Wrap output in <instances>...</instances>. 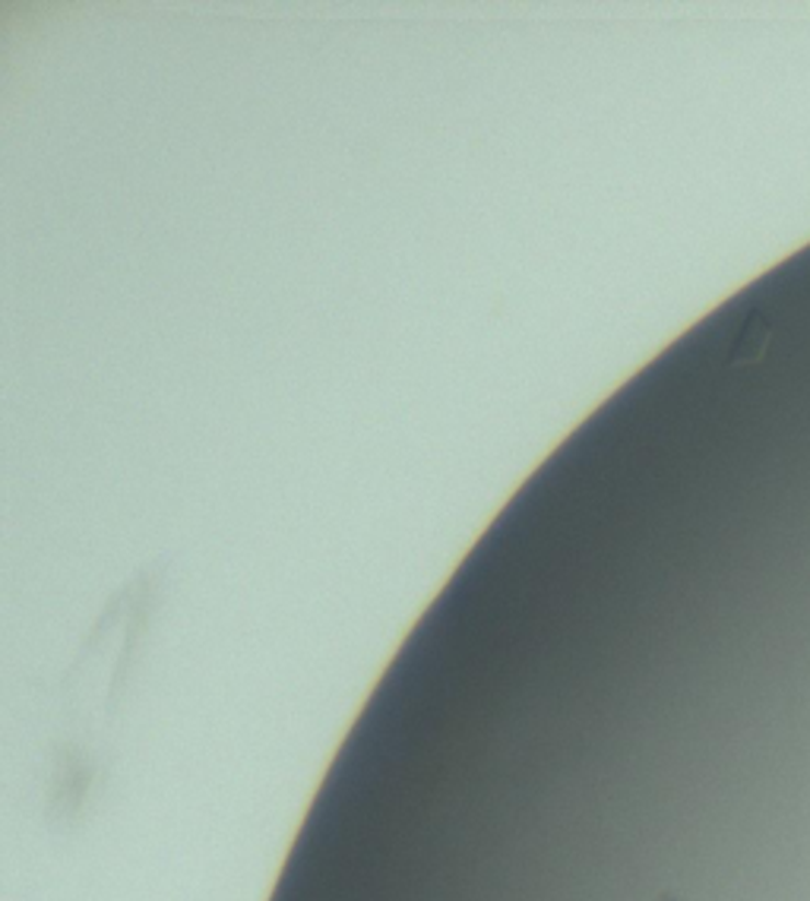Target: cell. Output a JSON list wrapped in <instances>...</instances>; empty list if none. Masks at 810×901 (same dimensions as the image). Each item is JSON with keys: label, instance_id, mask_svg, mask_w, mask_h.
I'll use <instances>...</instances> for the list:
<instances>
[{"label": "cell", "instance_id": "cell-1", "mask_svg": "<svg viewBox=\"0 0 810 901\" xmlns=\"http://www.w3.org/2000/svg\"><path fill=\"white\" fill-rule=\"evenodd\" d=\"M659 901H681V899H677V896H671V892H665Z\"/></svg>", "mask_w": 810, "mask_h": 901}]
</instances>
